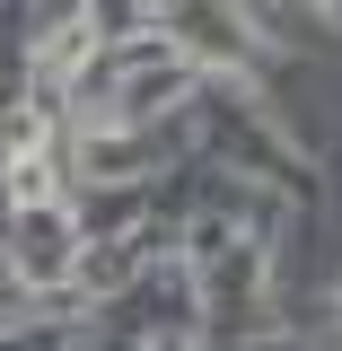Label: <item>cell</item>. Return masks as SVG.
Listing matches in <instances>:
<instances>
[{"mask_svg":"<svg viewBox=\"0 0 342 351\" xmlns=\"http://www.w3.org/2000/svg\"><path fill=\"white\" fill-rule=\"evenodd\" d=\"M246 351H316V334H246Z\"/></svg>","mask_w":342,"mask_h":351,"instance_id":"6","label":"cell"},{"mask_svg":"<svg viewBox=\"0 0 342 351\" xmlns=\"http://www.w3.org/2000/svg\"><path fill=\"white\" fill-rule=\"evenodd\" d=\"M0 351H62V325H0Z\"/></svg>","mask_w":342,"mask_h":351,"instance_id":"4","label":"cell"},{"mask_svg":"<svg viewBox=\"0 0 342 351\" xmlns=\"http://www.w3.org/2000/svg\"><path fill=\"white\" fill-rule=\"evenodd\" d=\"M149 18H158V0H88L97 36H149Z\"/></svg>","mask_w":342,"mask_h":351,"instance_id":"3","label":"cell"},{"mask_svg":"<svg viewBox=\"0 0 342 351\" xmlns=\"http://www.w3.org/2000/svg\"><path fill=\"white\" fill-rule=\"evenodd\" d=\"M0 246H9V263H18L27 299H44V290L71 281V263H80L88 237H80V219H71V202H36V211H9Z\"/></svg>","mask_w":342,"mask_h":351,"instance_id":"1","label":"cell"},{"mask_svg":"<svg viewBox=\"0 0 342 351\" xmlns=\"http://www.w3.org/2000/svg\"><path fill=\"white\" fill-rule=\"evenodd\" d=\"M141 211H149V193H141V184H88V202H80L71 219H80V237H132Z\"/></svg>","mask_w":342,"mask_h":351,"instance_id":"2","label":"cell"},{"mask_svg":"<svg viewBox=\"0 0 342 351\" xmlns=\"http://www.w3.org/2000/svg\"><path fill=\"white\" fill-rule=\"evenodd\" d=\"M18 307H27V281H18V263L0 246V325H18Z\"/></svg>","mask_w":342,"mask_h":351,"instance_id":"5","label":"cell"},{"mask_svg":"<svg viewBox=\"0 0 342 351\" xmlns=\"http://www.w3.org/2000/svg\"><path fill=\"white\" fill-rule=\"evenodd\" d=\"M307 9H316V18H325V27H342V0H307Z\"/></svg>","mask_w":342,"mask_h":351,"instance_id":"7","label":"cell"}]
</instances>
